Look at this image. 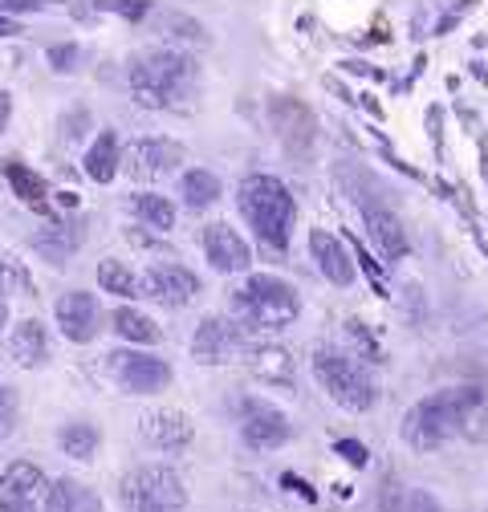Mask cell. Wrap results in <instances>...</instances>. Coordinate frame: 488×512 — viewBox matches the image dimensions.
I'll list each match as a JSON object with an SVG mask.
<instances>
[{
    "instance_id": "obj_24",
    "label": "cell",
    "mask_w": 488,
    "mask_h": 512,
    "mask_svg": "<svg viewBox=\"0 0 488 512\" xmlns=\"http://www.w3.org/2000/svg\"><path fill=\"white\" fill-rule=\"evenodd\" d=\"M86 175L94 179V183H110L114 175H118V167H122V151H118V139H114V131H102L98 139H94V147L86 151Z\"/></svg>"
},
{
    "instance_id": "obj_1",
    "label": "cell",
    "mask_w": 488,
    "mask_h": 512,
    "mask_svg": "<svg viewBox=\"0 0 488 512\" xmlns=\"http://www.w3.org/2000/svg\"><path fill=\"white\" fill-rule=\"evenodd\" d=\"M236 204H240V216L249 220V228L269 248H285L289 244L293 220H297V204H293L289 187L277 175H249L236 187Z\"/></svg>"
},
{
    "instance_id": "obj_15",
    "label": "cell",
    "mask_w": 488,
    "mask_h": 512,
    "mask_svg": "<svg viewBox=\"0 0 488 512\" xmlns=\"http://www.w3.org/2000/svg\"><path fill=\"white\" fill-rule=\"evenodd\" d=\"M49 484L45 472L37 464H13L5 476H0V512H17V508H37L45 500Z\"/></svg>"
},
{
    "instance_id": "obj_38",
    "label": "cell",
    "mask_w": 488,
    "mask_h": 512,
    "mask_svg": "<svg viewBox=\"0 0 488 512\" xmlns=\"http://www.w3.org/2000/svg\"><path fill=\"white\" fill-rule=\"evenodd\" d=\"M45 5H61V0H0V13H37Z\"/></svg>"
},
{
    "instance_id": "obj_6",
    "label": "cell",
    "mask_w": 488,
    "mask_h": 512,
    "mask_svg": "<svg viewBox=\"0 0 488 512\" xmlns=\"http://www.w3.org/2000/svg\"><path fill=\"white\" fill-rule=\"evenodd\" d=\"M122 504H127V512H183L188 508V488H183L179 472L151 464L135 468L122 480Z\"/></svg>"
},
{
    "instance_id": "obj_12",
    "label": "cell",
    "mask_w": 488,
    "mask_h": 512,
    "mask_svg": "<svg viewBox=\"0 0 488 512\" xmlns=\"http://www.w3.org/2000/svg\"><path fill=\"white\" fill-rule=\"evenodd\" d=\"M183 163V147L171 139H135L122 155V167H127L135 179H159L167 171H175Z\"/></svg>"
},
{
    "instance_id": "obj_29",
    "label": "cell",
    "mask_w": 488,
    "mask_h": 512,
    "mask_svg": "<svg viewBox=\"0 0 488 512\" xmlns=\"http://www.w3.org/2000/svg\"><path fill=\"white\" fill-rule=\"evenodd\" d=\"M98 285L114 297H139V277L122 261H102L98 265Z\"/></svg>"
},
{
    "instance_id": "obj_3",
    "label": "cell",
    "mask_w": 488,
    "mask_h": 512,
    "mask_svg": "<svg viewBox=\"0 0 488 512\" xmlns=\"http://www.w3.org/2000/svg\"><path fill=\"white\" fill-rule=\"evenodd\" d=\"M476 395H480V387H448V391L419 399L403 415V439L415 447V452H436L440 443H448L464 427V415H468Z\"/></svg>"
},
{
    "instance_id": "obj_8",
    "label": "cell",
    "mask_w": 488,
    "mask_h": 512,
    "mask_svg": "<svg viewBox=\"0 0 488 512\" xmlns=\"http://www.w3.org/2000/svg\"><path fill=\"white\" fill-rule=\"evenodd\" d=\"M110 374L127 395H159L171 387V366L155 354L139 350H118L110 354Z\"/></svg>"
},
{
    "instance_id": "obj_19",
    "label": "cell",
    "mask_w": 488,
    "mask_h": 512,
    "mask_svg": "<svg viewBox=\"0 0 488 512\" xmlns=\"http://www.w3.org/2000/svg\"><path fill=\"white\" fill-rule=\"evenodd\" d=\"M9 354H13V362L17 366H25V370H37V366H45L49 362V338H45V326L41 322H21L17 330H13V338H9Z\"/></svg>"
},
{
    "instance_id": "obj_16",
    "label": "cell",
    "mask_w": 488,
    "mask_h": 512,
    "mask_svg": "<svg viewBox=\"0 0 488 512\" xmlns=\"http://www.w3.org/2000/svg\"><path fill=\"white\" fill-rule=\"evenodd\" d=\"M310 252H314V261H318V273H322L330 285L346 289V285L354 281V256L346 252V244H342L334 232L314 228V232H310Z\"/></svg>"
},
{
    "instance_id": "obj_2",
    "label": "cell",
    "mask_w": 488,
    "mask_h": 512,
    "mask_svg": "<svg viewBox=\"0 0 488 512\" xmlns=\"http://www.w3.org/2000/svg\"><path fill=\"white\" fill-rule=\"evenodd\" d=\"M192 86H196V61L175 49H151L131 61V94L147 110L175 106L179 98L192 94Z\"/></svg>"
},
{
    "instance_id": "obj_30",
    "label": "cell",
    "mask_w": 488,
    "mask_h": 512,
    "mask_svg": "<svg viewBox=\"0 0 488 512\" xmlns=\"http://www.w3.org/2000/svg\"><path fill=\"white\" fill-rule=\"evenodd\" d=\"M460 435H464V439H472V443H488V391H480V395L472 399V407H468V415H464Z\"/></svg>"
},
{
    "instance_id": "obj_20",
    "label": "cell",
    "mask_w": 488,
    "mask_h": 512,
    "mask_svg": "<svg viewBox=\"0 0 488 512\" xmlns=\"http://www.w3.org/2000/svg\"><path fill=\"white\" fill-rule=\"evenodd\" d=\"M45 512H106L98 492L78 480H53L45 492Z\"/></svg>"
},
{
    "instance_id": "obj_33",
    "label": "cell",
    "mask_w": 488,
    "mask_h": 512,
    "mask_svg": "<svg viewBox=\"0 0 488 512\" xmlns=\"http://www.w3.org/2000/svg\"><path fill=\"white\" fill-rule=\"evenodd\" d=\"M98 9L102 13H118V17H127V21H143L147 17V0H98Z\"/></svg>"
},
{
    "instance_id": "obj_25",
    "label": "cell",
    "mask_w": 488,
    "mask_h": 512,
    "mask_svg": "<svg viewBox=\"0 0 488 512\" xmlns=\"http://www.w3.org/2000/svg\"><path fill=\"white\" fill-rule=\"evenodd\" d=\"M114 334L127 338V342H139V346H155V342L163 338V330L151 322V317L139 313V309H131V305L114 309Z\"/></svg>"
},
{
    "instance_id": "obj_13",
    "label": "cell",
    "mask_w": 488,
    "mask_h": 512,
    "mask_svg": "<svg viewBox=\"0 0 488 512\" xmlns=\"http://www.w3.org/2000/svg\"><path fill=\"white\" fill-rule=\"evenodd\" d=\"M240 346H244V334H240L236 322H228V317H204L200 330H196V338H192L196 362H208V366L236 358Z\"/></svg>"
},
{
    "instance_id": "obj_18",
    "label": "cell",
    "mask_w": 488,
    "mask_h": 512,
    "mask_svg": "<svg viewBox=\"0 0 488 512\" xmlns=\"http://www.w3.org/2000/svg\"><path fill=\"white\" fill-rule=\"evenodd\" d=\"M362 224H366V236H371V244L379 248V256L383 261H403L407 256V228L399 224V216L395 212H387V208H366L362 212Z\"/></svg>"
},
{
    "instance_id": "obj_40",
    "label": "cell",
    "mask_w": 488,
    "mask_h": 512,
    "mask_svg": "<svg viewBox=\"0 0 488 512\" xmlns=\"http://www.w3.org/2000/svg\"><path fill=\"white\" fill-rule=\"evenodd\" d=\"M9 114H13V98H9V90H0V135H5V126H9Z\"/></svg>"
},
{
    "instance_id": "obj_42",
    "label": "cell",
    "mask_w": 488,
    "mask_h": 512,
    "mask_svg": "<svg viewBox=\"0 0 488 512\" xmlns=\"http://www.w3.org/2000/svg\"><path fill=\"white\" fill-rule=\"evenodd\" d=\"M17 512H37V508H17Z\"/></svg>"
},
{
    "instance_id": "obj_28",
    "label": "cell",
    "mask_w": 488,
    "mask_h": 512,
    "mask_svg": "<svg viewBox=\"0 0 488 512\" xmlns=\"http://www.w3.org/2000/svg\"><path fill=\"white\" fill-rule=\"evenodd\" d=\"M57 443H61V452L74 456V460H94L102 435H98L94 423H66V427H61V435H57Z\"/></svg>"
},
{
    "instance_id": "obj_34",
    "label": "cell",
    "mask_w": 488,
    "mask_h": 512,
    "mask_svg": "<svg viewBox=\"0 0 488 512\" xmlns=\"http://www.w3.org/2000/svg\"><path fill=\"white\" fill-rule=\"evenodd\" d=\"M13 427H17V399L9 387H0V439L13 435Z\"/></svg>"
},
{
    "instance_id": "obj_4",
    "label": "cell",
    "mask_w": 488,
    "mask_h": 512,
    "mask_svg": "<svg viewBox=\"0 0 488 512\" xmlns=\"http://www.w3.org/2000/svg\"><path fill=\"white\" fill-rule=\"evenodd\" d=\"M232 305L244 317V326H253V330H285L301 313L297 289L273 273H253L232 293Z\"/></svg>"
},
{
    "instance_id": "obj_39",
    "label": "cell",
    "mask_w": 488,
    "mask_h": 512,
    "mask_svg": "<svg viewBox=\"0 0 488 512\" xmlns=\"http://www.w3.org/2000/svg\"><path fill=\"white\" fill-rule=\"evenodd\" d=\"M281 484H285L289 492H297V496H305V500H318V492H314L310 484H305L301 476H293V472H285V476H281Z\"/></svg>"
},
{
    "instance_id": "obj_9",
    "label": "cell",
    "mask_w": 488,
    "mask_h": 512,
    "mask_svg": "<svg viewBox=\"0 0 488 512\" xmlns=\"http://www.w3.org/2000/svg\"><path fill=\"white\" fill-rule=\"evenodd\" d=\"M269 118H273V131L281 139V147L289 155H310L318 143V118L310 114V106H301L293 98H273L269 102Z\"/></svg>"
},
{
    "instance_id": "obj_27",
    "label": "cell",
    "mask_w": 488,
    "mask_h": 512,
    "mask_svg": "<svg viewBox=\"0 0 488 512\" xmlns=\"http://www.w3.org/2000/svg\"><path fill=\"white\" fill-rule=\"evenodd\" d=\"M131 208H135V216H139L147 228H155V232H171V228H175V204H171L167 196H155V191H139V196L131 200Z\"/></svg>"
},
{
    "instance_id": "obj_32",
    "label": "cell",
    "mask_w": 488,
    "mask_h": 512,
    "mask_svg": "<svg viewBox=\"0 0 488 512\" xmlns=\"http://www.w3.org/2000/svg\"><path fill=\"white\" fill-rule=\"evenodd\" d=\"M163 33H171V37H183V41H208L204 37V29L192 21V17H179V13H163Z\"/></svg>"
},
{
    "instance_id": "obj_17",
    "label": "cell",
    "mask_w": 488,
    "mask_h": 512,
    "mask_svg": "<svg viewBox=\"0 0 488 512\" xmlns=\"http://www.w3.org/2000/svg\"><path fill=\"white\" fill-rule=\"evenodd\" d=\"M139 431L151 447H159V452H179V447H188L196 435L192 419L183 411H151V415H143Z\"/></svg>"
},
{
    "instance_id": "obj_26",
    "label": "cell",
    "mask_w": 488,
    "mask_h": 512,
    "mask_svg": "<svg viewBox=\"0 0 488 512\" xmlns=\"http://www.w3.org/2000/svg\"><path fill=\"white\" fill-rule=\"evenodd\" d=\"M5 179L13 183V191L29 204V208H41L45 212V196H49V187H45V179L33 171V167H25V163H17V159H5Z\"/></svg>"
},
{
    "instance_id": "obj_41",
    "label": "cell",
    "mask_w": 488,
    "mask_h": 512,
    "mask_svg": "<svg viewBox=\"0 0 488 512\" xmlns=\"http://www.w3.org/2000/svg\"><path fill=\"white\" fill-rule=\"evenodd\" d=\"M17 33H21V25L9 13H0V37H17Z\"/></svg>"
},
{
    "instance_id": "obj_5",
    "label": "cell",
    "mask_w": 488,
    "mask_h": 512,
    "mask_svg": "<svg viewBox=\"0 0 488 512\" xmlns=\"http://www.w3.org/2000/svg\"><path fill=\"white\" fill-rule=\"evenodd\" d=\"M314 378H318V387L342 407V411H371L375 399H379V387H375V378L371 370H366L362 362H354L350 354L334 350V346H322L314 350Z\"/></svg>"
},
{
    "instance_id": "obj_37",
    "label": "cell",
    "mask_w": 488,
    "mask_h": 512,
    "mask_svg": "<svg viewBox=\"0 0 488 512\" xmlns=\"http://www.w3.org/2000/svg\"><path fill=\"white\" fill-rule=\"evenodd\" d=\"M49 61H53V70L66 74V70H74L78 49H74V45H53V49H49Z\"/></svg>"
},
{
    "instance_id": "obj_35",
    "label": "cell",
    "mask_w": 488,
    "mask_h": 512,
    "mask_svg": "<svg viewBox=\"0 0 488 512\" xmlns=\"http://www.w3.org/2000/svg\"><path fill=\"white\" fill-rule=\"evenodd\" d=\"M346 338L366 354V358H379V346H375V338L366 334V326L362 322H346Z\"/></svg>"
},
{
    "instance_id": "obj_10",
    "label": "cell",
    "mask_w": 488,
    "mask_h": 512,
    "mask_svg": "<svg viewBox=\"0 0 488 512\" xmlns=\"http://www.w3.org/2000/svg\"><path fill=\"white\" fill-rule=\"evenodd\" d=\"M53 317H57L61 334H66L70 342H78V346L94 342V338H98V330H102V309H98L94 293H86V289H70V293H61V297H57V305H53Z\"/></svg>"
},
{
    "instance_id": "obj_22",
    "label": "cell",
    "mask_w": 488,
    "mask_h": 512,
    "mask_svg": "<svg viewBox=\"0 0 488 512\" xmlns=\"http://www.w3.org/2000/svg\"><path fill=\"white\" fill-rule=\"evenodd\" d=\"M78 244H82V232L74 224H49V228H41L33 236V248L45 256V261H53V265H66Z\"/></svg>"
},
{
    "instance_id": "obj_23",
    "label": "cell",
    "mask_w": 488,
    "mask_h": 512,
    "mask_svg": "<svg viewBox=\"0 0 488 512\" xmlns=\"http://www.w3.org/2000/svg\"><path fill=\"white\" fill-rule=\"evenodd\" d=\"M179 196H183V204H188L192 212H204V208H212L224 196V187H220V179L212 171L192 167V171H183V179H179Z\"/></svg>"
},
{
    "instance_id": "obj_7",
    "label": "cell",
    "mask_w": 488,
    "mask_h": 512,
    "mask_svg": "<svg viewBox=\"0 0 488 512\" xmlns=\"http://www.w3.org/2000/svg\"><path fill=\"white\" fill-rule=\"evenodd\" d=\"M293 435V423L281 407L265 403V399H244L240 403V439L253 447V452H277Z\"/></svg>"
},
{
    "instance_id": "obj_11",
    "label": "cell",
    "mask_w": 488,
    "mask_h": 512,
    "mask_svg": "<svg viewBox=\"0 0 488 512\" xmlns=\"http://www.w3.org/2000/svg\"><path fill=\"white\" fill-rule=\"evenodd\" d=\"M204 256H208V265L216 273H224V277L228 273H244L253 265V252H249V244H244V236L236 228H228L224 220L204 228Z\"/></svg>"
},
{
    "instance_id": "obj_31",
    "label": "cell",
    "mask_w": 488,
    "mask_h": 512,
    "mask_svg": "<svg viewBox=\"0 0 488 512\" xmlns=\"http://www.w3.org/2000/svg\"><path fill=\"white\" fill-rule=\"evenodd\" d=\"M383 508H391V512H440L436 496H432V492H423V488H411V492H403V500H391V496H383Z\"/></svg>"
},
{
    "instance_id": "obj_21",
    "label": "cell",
    "mask_w": 488,
    "mask_h": 512,
    "mask_svg": "<svg viewBox=\"0 0 488 512\" xmlns=\"http://www.w3.org/2000/svg\"><path fill=\"white\" fill-rule=\"evenodd\" d=\"M249 370L261 382H277V387H293V354L285 346H261L249 354Z\"/></svg>"
},
{
    "instance_id": "obj_36",
    "label": "cell",
    "mask_w": 488,
    "mask_h": 512,
    "mask_svg": "<svg viewBox=\"0 0 488 512\" xmlns=\"http://www.w3.org/2000/svg\"><path fill=\"white\" fill-rule=\"evenodd\" d=\"M334 452H338L346 464H354V468H366V447H362L358 439H338V443H334Z\"/></svg>"
},
{
    "instance_id": "obj_14",
    "label": "cell",
    "mask_w": 488,
    "mask_h": 512,
    "mask_svg": "<svg viewBox=\"0 0 488 512\" xmlns=\"http://www.w3.org/2000/svg\"><path fill=\"white\" fill-rule=\"evenodd\" d=\"M139 289L163 305H188L200 293V277L183 265H151L139 281Z\"/></svg>"
}]
</instances>
